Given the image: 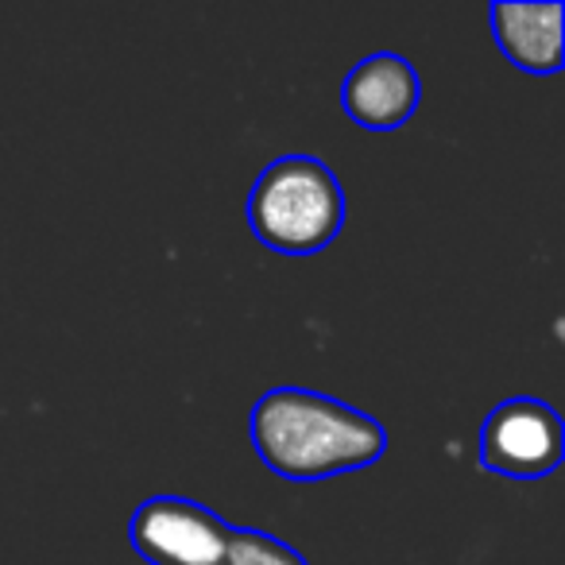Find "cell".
I'll return each instance as SVG.
<instances>
[{
  "mask_svg": "<svg viewBox=\"0 0 565 565\" xmlns=\"http://www.w3.org/2000/svg\"><path fill=\"white\" fill-rule=\"evenodd\" d=\"M221 565H307V557L267 531H236L233 526Z\"/></svg>",
  "mask_w": 565,
  "mask_h": 565,
  "instance_id": "7",
  "label": "cell"
},
{
  "mask_svg": "<svg viewBox=\"0 0 565 565\" xmlns=\"http://www.w3.org/2000/svg\"><path fill=\"white\" fill-rule=\"evenodd\" d=\"M418 102H423V82H418L415 66L392 51H376L364 63H356L341 86L345 113L369 132L403 128L415 117Z\"/></svg>",
  "mask_w": 565,
  "mask_h": 565,
  "instance_id": "5",
  "label": "cell"
},
{
  "mask_svg": "<svg viewBox=\"0 0 565 565\" xmlns=\"http://www.w3.org/2000/svg\"><path fill=\"white\" fill-rule=\"evenodd\" d=\"M252 446L287 480H326L356 472L387 454L380 418L307 387H271L248 418Z\"/></svg>",
  "mask_w": 565,
  "mask_h": 565,
  "instance_id": "1",
  "label": "cell"
},
{
  "mask_svg": "<svg viewBox=\"0 0 565 565\" xmlns=\"http://www.w3.org/2000/svg\"><path fill=\"white\" fill-rule=\"evenodd\" d=\"M565 430L554 407L519 395L508 399L480 426V461L488 472L511 480H539L562 465Z\"/></svg>",
  "mask_w": 565,
  "mask_h": 565,
  "instance_id": "4",
  "label": "cell"
},
{
  "mask_svg": "<svg viewBox=\"0 0 565 565\" xmlns=\"http://www.w3.org/2000/svg\"><path fill=\"white\" fill-rule=\"evenodd\" d=\"M248 225L271 252L310 256L333 244L345 225V194L322 159L282 156L248 194Z\"/></svg>",
  "mask_w": 565,
  "mask_h": 565,
  "instance_id": "2",
  "label": "cell"
},
{
  "mask_svg": "<svg viewBox=\"0 0 565 565\" xmlns=\"http://www.w3.org/2000/svg\"><path fill=\"white\" fill-rule=\"evenodd\" d=\"M233 526L182 495H151L128 523V542L148 565H221Z\"/></svg>",
  "mask_w": 565,
  "mask_h": 565,
  "instance_id": "3",
  "label": "cell"
},
{
  "mask_svg": "<svg viewBox=\"0 0 565 565\" xmlns=\"http://www.w3.org/2000/svg\"><path fill=\"white\" fill-rule=\"evenodd\" d=\"M492 35L500 51L526 74L562 71V4H492Z\"/></svg>",
  "mask_w": 565,
  "mask_h": 565,
  "instance_id": "6",
  "label": "cell"
}]
</instances>
